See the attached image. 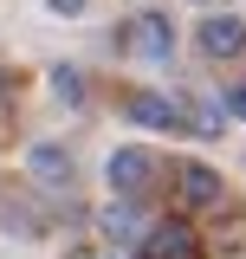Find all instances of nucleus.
<instances>
[{
    "label": "nucleus",
    "mask_w": 246,
    "mask_h": 259,
    "mask_svg": "<svg viewBox=\"0 0 246 259\" xmlns=\"http://www.w3.org/2000/svg\"><path fill=\"white\" fill-rule=\"evenodd\" d=\"M52 91H59L65 104H78V97H85V78H78L71 65H59V71H52Z\"/></svg>",
    "instance_id": "obj_9"
},
{
    "label": "nucleus",
    "mask_w": 246,
    "mask_h": 259,
    "mask_svg": "<svg viewBox=\"0 0 246 259\" xmlns=\"http://www.w3.org/2000/svg\"><path fill=\"white\" fill-rule=\"evenodd\" d=\"M123 110H130L136 123H149V130H194L188 123V104H175V97H162V91H136Z\"/></svg>",
    "instance_id": "obj_4"
},
{
    "label": "nucleus",
    "mask_w": 246,
    "mask_h": 259,
    "mask_svg": "<svg viewBox=\"0 0 246 259\" xmlns=\"http://www.w3.org/2000/svg\"><path fill=\"white\" fill-rule=\"evenodd\" d=\"M104 175H110V188H117V194H143V188L155 182V156H149V149H136V143H123V149H110Z\"/></svg>",
    "instance_id": "obj_2"
},
{
    "label": "nucleus",
    "mask_w": 246,
    "mask_h": 259,
    "mask_svg": "<svg viewBox=\"0 0 246 259\" xmlns=\"http://www.w3.org/2000/svg\"><path fill=\"white\" fill-rule=\"evenodd\" d=\"M104 233H110V240H130V233H136V207H104Z\"/></svg>",
    "instance_id": "obj_8"
},
{
    "label": "nucleus",
    "mask_w": 246,
    "mask_h": 259,
    "mask_svg": "<svg viewBox=\"0 0 246 259\" xmlns=\"http://www.w3.org/2000/svg\"><path fill=\"white\" fill-rule=\"evenodd\" d=\"M123 46H130L136 59L162 65L169 52H175V26H169V13H136V20L123 26Z\"/></svg>",
    "instance_id": "obj_1"
},
{
    "label": "nucleus",
    "mask_w": 246,
    "mask_h": 259,
    "mask_svg": "<svg viewBox=\"0 0 246 259\" xmlns=\"http://www.w3.org/2000/svg\"><path fill=\"white\" fill-rule=\"evenodd\" d=\"M143 259H201V246H194L188 221H169V227H155L143 240Z\"/></svg>",
    "instance_id": "obj_6"
},
{
    "label": "nucleus",
    "mask_w": 246,
    "mask_h": 259,
    "mask_svg": "<svg viewBox=\"0 0 246 259\" xmlns=\"http://www.w3.org/2000/svg\"><path fill=\"white\" fill-rule=\"evenodd\" d=\"M220 201V175L208 162H188L182 168V207H214Z\"/></svg>",
    "instance_id": "obj_7"
},
{
    "label": "nucleus",
    "mask_w": 246,
    "mask_h": 259,
    "mask_svg": "<svg viewBox=\"0 0 246 259\" xmlns=\"http://www.w3.org/2000/svg\"><path fill=\"white\" fill-rule=\"evenodd\" d=\"M227 110H240V117H246V84H240L233 97H227Z\"/></svg>",
    "instance_id": "obj_11"
},
{
    "label": "nucleus",
    "mask_w": 246,
    "mask_h": 259,
    "mask_svg": "<svg viewBox=\"0 0 246 259\" xmlns=\"http://www.w3.org/2000/svg\"><path fill=\"white\" fill-rule=\"evenodd\" d=\"M32 182H46V188H71V175H78V162H71V149H59V143H39L26 156Z\"/></svg>",
    "instance_id": "obj_5"
},
{
    "label": "nucleus",
    "mask_w": 246,
    "mask_h": 259,
    "mask_svg": "<svg viewBox=\"0 0 246 259\" xmlns=\"http://www.w3.org/2000/svg\"><path fill=\"white\" fill-rule=\"evenodd\" d=\"M46 7H52V13H65V20H71V13H85V0H46Z\"/></svg>",
    "instance_id": "obj_10"
},
{
    "label": "nucleus",
    "mask_w": 246,
    "mask_h": 259,
    "mask_svg": "<svg viewBox=\"0 0 246 259\" xmlns=\"http://www.w3.org/2000/svg\"><path fill=\"white\" fill-rule=\"evenodd\" d=\"M194 39H201L208 59H240V52H246V20H233V13H208Z\"/></svg>",
    "instance_id": "obj_3"
}]
</instances>
